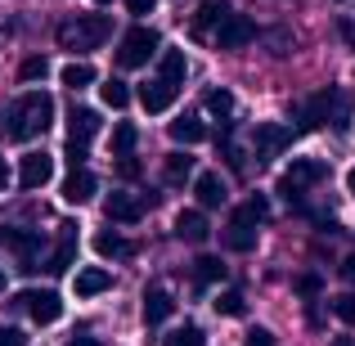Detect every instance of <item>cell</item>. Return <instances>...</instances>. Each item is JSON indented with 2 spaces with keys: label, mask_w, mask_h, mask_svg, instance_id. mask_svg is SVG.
Wrapping results in <instances>:
<instances>
[{
  "label": "cell",
  "mask_w": 355,
  "mask_h": 346,
  "mask_svg": "<svg viewBox=\"0 0 355 346\" xmlns=\"http://www.w3.org/2000/svg\"><path fill=\"white\" fill-rule=\"evenodd\" d=\"M0 117H5V121H0V130H5L9 139H18V144H27V139H36V135L50 130L54 99L45 95V90H27V95H18Z\"/></svg>",
  "instance_id": "6da1fadb"
},
{
  "label": "cell",
  "mask_w": 355,
  "mask_h": 346,
  "mask_svg": "<svg viewBox=\"0 0 355 346\" xmlns=\"http://www.w3.org/2000/svg\"><path fill=\"white\" fill-rule=\"evenodd\" d=\"M351 193H355V171H351Z\"/></svg>",
  "instance_id": "7dc6e473"
},
{
  "label": "cell",
  "mask_w": 355,
  "mask_h": 346,
  "mask_svg": "<svg viewBox=\"0 0 355 346\" xmlns=\"http://www.w3.org/2000/svg\"><path fill=\"white\" fill-rule=\"evenodd\" d=\"M216 315H225V320H239V315H248V297H243L239 288H225V293L216 297Z\"/></svg>",
  "instance_id": "83f0119b"
},
{
  "label": "cell",
  "mask_w": 355,
  "mask_h": 346,
  "mask_svg": "<svg viewBox=\"0 0 355 346\" xmlns=\"http://www.w3.org/2000/svg\"><path fill=\"white\" fill-rule=\"evenodd\" d=\"M175 95H180V90L166 86L162 77H153V81H144V86H139V104H144V113H166V108L175 104Z\"/></svg>",
  "instance_id": "ac0fdd59"
},
{
  "label": "cell",
  "mask_w": 355,
  "mask_h": 346,
  "mask_svg": "<svg viewBox=\"0 0 355 346\" xmlns=\"http://www.w3.org/2000/svg\"><path fill=\"white\" fill-rule=\"evenodd\" d=\"M153 5H157V0H126L130 14H153Z\"/></svg>",
  "instance_id": "60d3db41"
},
{
  "label": "cell",
  "mask_w": 355,
  "mask_h": 346,
  "mask_svg": "<svg viewBox=\"0 0 355 346\" xmlns=\"http://www.w3.org/2000/svg\"><path fill=\"white\" fill-rule=\"evenodd\" d=\"M207 234H211V225H207V216H202V211H180V216H175V239H184V243H207Z\"/></svg>",
  "instance_id": "44dd1931"
},
{
  "label": "cell",
  "mask_w": 355,
  "mask_h": 346,
  "mask_svg": "<svg viewBox=\"0 0 355 346\" xmlns=\"http://www.w3.org/2000/svg\"><path fill=\"white\" fill-rule=\"evenodd\" d=\"M347 117H351V104H347V95H342L338 86H324V90H315L311 99L302 104V126L306 130H315V126H347Z\"/></svg>",
  "instance_id": "277c9868"
},
{
  "label": "cell",
  "mask_w": 355,
  "mask_h": 346,
  "mask_svg": "<svg viewBox=\"0 0 355 346\" xmlns=\"http://www.w3.org/2000/svg\"><path fill=\"white\" fill-rule=\"evenodd\" d=\"M54 180V157L50 153H23L18 162V184L23 189H45Z\"/></svg>",
  "instance_id": "30bf717a"
},
{
  "label": "cell",
  "mask_w": 355,
  "mask_h": 346,
  "mask_svg": "<svg viewBox=\"0 0 355 346\" xmlns=\"http://www.w3.org/2000/svg\"><path fill=\"white\" fill-rule=\"evenodd\" d=\"M270 216V202H266V193H252L248 202L230 216V225H225V248L230 252H252L257 248V225Z\"/></svg>",
  "instance_id": "3957f363"
},
{
  "label": "cell",
  "mask_w": 355,
  "mask_h": 346,
  "mask_svg": "<svg viewBox=\"0 0 355 346\" xmlns=\"http://www.w3.org/2000/svg\"><path fill=\"white\" fill-rule=\"evenodd\" d=\"M9 189V166H5V157H0V193Z\"/></svg>",
  "instance_id": "7bdbcfd3"
},
{
  "label": "cell",
  "mask_w": 355,
  "mask_h": 346,
  "mask_svg": "<svg viewBox=\"0 0 355 346\" xmlns=\"http://www.w3.org/2000/svg\"><path fill=\"white\" fill-rule=\"evenodd\" d=\"M225 18H230V5H225V0H202V5L193 9V36L220 32V27H225Z\"/></svg>",
  "instance_id": "9a60e30c"
},
{
  "label": "cell",
  "mask_w": 355,
  "mask_h": 346,
  "mask_svg": "<svg viewBox=\"0 0 355 346\" xmlns=\"http://www.w3.org/2000/svg\"><path fill=\"white\" fill-rule=\"evenodd\" d=\"M117 175H121V180H135V175H139V162H135V157H121V162H117Z\"/></svg>",
  "instance_id": "f35d334b"
},
{
  "label": "cell",
  "mask_w": 355,
  "mask_h": 346,
  "mask_svg": "<svg viewBox=\"0 0 355 346\" xmlns=\"http://www.w3.org/2000/svg\"><path fill=\"white\" fill-rule=\"evenodd\" d=\"M68 166H72V171H81V166H86V148L68 144Z\"/></svg>",
  "instance_id": "ab89813d"
},
{
  "label": "cell",
  "mask_w": 355,
  "mask_h": 346,
  "mask_svg": "<svg viewBox=\"0 0 355 346\" xmlns=\"http://www.w3.org/2000/svg\"><path fill=\"white\" fill-rule=\"evenodd\" d=\"M135 139H139V130L130 126V121H117V126H113V153H117V157H130Z\"/></svg>",
  "instance_id": "f546056e"
},
{
  "label": "cell",
  "mask_w": 355,
  "mask_h": 346,
  "mask_svg": "<svg viewBox=\"0 0 355 346\" xmlns=\"http://www.w3.org/2000/svg\"><path fill=\"white\" fill-rule=\"evenodd\" d=\"M72 261H77V234H72V225H63L59 234V248H54V257H50V275H68L72 270Z\"/></svg>",
  "instance_id": "ffe728a7"
},
{
  "label": "cell",
  "mask_w": 355,
  "mask_h": 346,
  "mask_svg": "<svg viewBox=\"0 0 355 346\" xmlns=\"http://www.w3.org/2000/svg\"><path fill=\"white\" fill-rule=\"evenodd\" d=\"M333 315H338L342 324H355V297H338V302H333Z\"/></svg>",
  "instance_id": "e575fe53"
},
{
  "label": "cell",
  "mask_w": 355,
  "mask_h": 346,
  "mask_svg": "<svg viewBox=\"0 0 355 346\" xmlns=\"http://www.w3.org/2000/svg\"><path fill=\"white\" fill-rule=\"evenodd\" d=\"M252 36H257V23H252V18H243V14H230L225 27L216 32V45H220V50H239V45H248Z\"/></svg>",
  "instance_id": "e0dca14e"
},
{
  "label": "cell",
  "mask_w": 355,
  "mask_h": 346,
  "mask_svg": "<svg viewBox=\"0 0 355 346\" xmlns=\"http://www.w3.org/2000/svg\"><path fill=\"white\" fill-rule=\"evenodd\" d=\"M184 72H189V63H184V50H162V72H157V77H162L166 86L180 90V86H184Z\"/></svg>",
  "instance_id": "603a6c76"
},
{
  "label": "cell",
  "mask_w": 355,
  "mask_h": 346,
  "mask_svg": "<svg viewBox=\"0 0 355 346\" xmlns=\"http://www.w3.org/2000/svg\"><path fill=\"white\" fill-rule=\"evenodd\" d=\"M95 252L104 261H117V257H130V243L121 239V234H108V230H99L95 234Z\"/></svg>",
  "instance_id": "4316f807"
},
{
  "label": "cell",
  "mask_w": 355,
  "mask_h": 346,
  "mask_svg": "<svg viewBox=\"0 0 355 346\" xmlns=\"http://www.w3.org/2000/svg\"><path fill=\"white\" fill-rule=\"evenodd\" d=\"M45 72H50V63H45L41 54H32V59L18 63V81H45Z\"/></svg>",
  "instance_id": "d6a6232c"
},
{
  "label": "cell",
  "mask_w": 355,
  "mask_h": 346,
  "mask_svg": "<svg viewBox=\"0 0 355 346\" xmlns=\"http://www.w3.org/2000/svg\"><path fill=\"white\" fill-rule=\"evenodd\" d=\"M72 288H77V297H99V293L113 288V275H108L104 266H86V270H77Z\"/></svg>",
  "instance_id": "d6986e66"
},
{
  "label": "cell",
  "mask_w": 355,
  "mask_h": 346,
  "mask_svg": "<svg viewBox=\"0 0 355 346\" xmlns=\"http://www.w3.org/2000/svg\"><path fill=\"white\" fill-rule=\"evenodd\" d=\"M54 36H59L63 50L86 54V50H99V45L113 36V23H108L104 14H77V18H68V23H59Z\"/></svg>",
  "instance_id": "7a4b0ae2"
},
{
  "label": "cell",
  "mask_w": 355,
  "mask_h": 346,
  "mask_svg": "<svg viewBox=\"0 0 355 346\" xmlns=\"http://www.w3.org/2000/svg\"><path fill=\"white\" fill-rule=\"evenodd\" d=\"M95 189H99V180H95V171H68V180H63V202L68 207H86L90 198H95Z\"/></svg>",
  "instance_id": "5bb4252c"
},
{
  "label": "cell",
  "mask_w": 355,
  "mask_h": 346,
  "mask_svg": "<svg viewBox=\"0 0 355 346\" xmlns=\"http://www.w3.org/2000/svg\"><path fill=\"white\" fill-rule=\"evenodd\" d=\"M0 293H5V270H0Z\"/></svg>",
  "instance_id": "bcb514c9"
},
{
  "label": "cell",
  "mask_w": 355,
  "mask_h": 346,
  "mask_svg": "<svg viewBox=\"0 0 355 346\" xmlns=\"http://www.w3.org/2000/svg\"><path fill=\"white\" fill-rule=\"evenodd\" d=\"M59 81L68 90H86V86H95V68H90V63H81V59H72L68 68L59 72Z\"/></svg>",
  "instance_id": "d4e9b609"
},
{
  "label": "cell",
  "mask_w": 355,
  "mask_h": 346,
  "mask_svg": "<svg viewBox=\"0 0 355 346\" xmlns=\"http://www.w3.org/2000/svg\"><path fill=\"white\" fill-rule=\"evenodd\" d=\"M220 279H225V261H220V257H198V261H193V284H198V288L220 284Z\"/></svg>",
  "instance_id": "cb8c5ba5"
},
{
  "label": "cell",
  "mask_w": 355,
  "mask_h": 346,
  "mask_svg": "<svg viewBox=\"0 0 355 346\" xmlns=\"http://www.w3.org/2000/svg\"><path fill=\"white\" fill-rule=\"evenodd\" d=\"M0 248H5L9 257H18V270L32 275L36 270V252H41V234L23 230V225H0Z\"/></svg>",
  "instance_id": "52a82bcc"
},
{
  "label": "cell",
  "mask_w": 355,
  "mask_h": 346,
  "mask_svg": "<svg viewBox=\"0 0 355 346\" xmlns=\"http://www.w3.org/2000/svg\"><path fill=\"white\" fill-rule=\"evenodd\" d=\"M171 311H175L171 293H166L162 284H148V288H144V306H139V315H144V324L153 329V324H162V320H166Z\"/></svg>",
  "instance_id": "2e32d148"
},
{
  "label": "cell",
  "mask_w": 355,
  "mask_h": 346,
  "mask_svg": "<svg viewBox=\"0 0 355 346\" xmlns=\"http://www.w3.org/2000/svg\"><path fill=\"white\" fill-rule=\"evenodd\" d=\"M324 180H329V162L324 157H293V166L279 175V193L288 202H297L311 184H324Z\"/></svg>",
  "instance_id": "8992f818"
},
{
  "label": "cell",
  "mask_w": 355,
  "mask_h": 346,
  "mask_svg": "<svg viewBox=\"0 0 355 346\" xmlns=\"http://www.w3.org/2000/svg\"><path fill=\"white\" fill-rule=\"evenodd\" d=\"M171 139L175 144H202V139H207V126H202L193 113H184V117L171 121Z\"/></svg>",
  "instance_id": "7402d4cb"
},
{
  "label": "cell",
  "mask_w": 355,
  "mask_h": 346,
  "mask_svg": "<svg viewBox=\"0 0 355 346\" xmlns=\"http://www.w3.org/2000/svg\"><path fill=\"white\" fill-rule=\"evenodd\" d=\"M0 346H27L23 329H0Z\"/></svg>",
  "instance_id": "d590c367"
},
{
  "label": "cell",
  "mask_w": 355,
  "mask_h": 346,
  "mask_svg": "<svg viewBox=\"0 0 355 346\" xmlns=\"http://www.w3.org/2000/svg\"><path fill=\"white\" fill-rule=\"evenodd\" d=\"M99 99H104L108 108H126L130 104V90H126V81H117V77H108L104 86H99Z\"/></svg>",
  "instance_id": "f1b7e54d"
},
{
  "label": "cell",
  "mask_w": 355,
  "mask_h": 346,
  "mask_svg": "<svg viewBox=\"0 0 355 346\" xmlns=\"http://www.w3.org/2000/svg\"><path fill=\"white\" fill-rule=\"evenodd\" d=\"M193 198H198V211H211V207H225L230 189L216 171H202V175H193Z\"/></svg>",
  "instance_id": "7c38bea8"
},
{
  "label": "cell",
  "mask_w": 355,
  "mask_h": 346,
  "mask_svg": "<svg viewBox=\"0 0 355 346\" xmlns=\"http://www.w3.org/2000/svg\"><path fill=\"white\" fill-rule=\"evenodd\" d=\"M68 346H104V342H99V338H72Z\"/></svg>",
  "instance_id": "ee69618b"
},
{
  "label": "cell",
  "mask_w": 355,
  "mask_h": 346,
  "mask_svg": "<svg viewBox=\"0 0 355 346\" xmlns=\"http://www.w3.org/2000/svg\"><path fill=\"white\" fill-rule=\"evenodd\" d=\"M333 346H355V342L351 338H333Z\"/></svg>",
  "instance_id": "f6af8a7d"
},
{
  "label": "cell",
  "mask_w": 355,
  "mask_h": 346,
  "mask_svg": "<svg viewBox=\"0 0 355 346\" xmlns=\"http://www.w3.org/2000/svg\"><path fill=\"white\" fill-rule=\"evenodd\" d=\"M162 175H166V184H184V180L193 175V157H189V153H166Z\"/></svg>",
  "instance_id": "484cf974"
},
{
  "label": "cell",
  "mask_w": 355,
  "mask_h": 346,
  "mask_svg": "<svg viewBox=\"0 0 355 346\" xmlns=\"http://www.w3.org/2000/svg\"><path fill=\"white\" fill-rule=\"evenodd\" d=\"M14 306H23L36 324H54L63 315V302H59V293H54V288H27V293H18Z\"/></svg>",
  "instance_id": "ba28073f"
},
{
  "label": "cell",
  "mask_w": 355,
  "mask_h": 346,
  "mask_svg": "<svg viewBox=\"0 0 355 346\" xmlns=\"http://www.w3.org/2000/svg\"><path fill=\"white\" fill-rule=\"evenodd\" d=\"M207 113L211 117H234V95H230V90H207Z\"/></svg>",
  "instance_id": "4dcf8cb0"
},
{
  "label": "cell",
  "mask_w": 355,
  "mask_h": 346,
  "mask_svg": "<svg viewBox=\"0 0 355 346\" xmlns=\"http://www.w3.org/2000/svg\"><path fill=\"white\" fill-rule=\"evenodd\" d=\"M144 207H153V198H130V193H108L104 202V216L117 220V225H135L144 216Z\"/></svg>",
  "instance_id": "8fae6325"
},
{
  "label": "cell",
  "mask_w": 355,
  "mask_h": 346,
  "mask_svg": "<svg viewBox=\"0 0 355 346\" xmlns=\"http://www.w3.org/2000/svg\"><path fill=\"white\" fill-rule=\"evenodd\" d=\"M157 50H162V36H157L153 27L135 23L130 32H121V41H117V68L135 72V68H144V63L153 59Z\"/></svg>",
  "instance_id": "5b68a950"
},
{
  "label": "cell",
  "mask_w": 355,
  "mask_h": 346,
  "mask_svg": "<svg viewBox=\"0 0 355 346\" xmlns=\"http://www.w3.org/2000/svg\"><path fill=\"white\" fill-rule=\"evenodd\" d=\"M338 270H342V279H351V284H355V252H351V257H347V261H342V266H338Z\"/></svg>",
  "instance_id": "b9f144b4"
},
{
  "label": "cell",
  "mask_w": 355,
  "mask_h": 346,
  "mask_svg": "<svg viewBox=\"0 0 355 346\" xmlns=\"http://www.w3.org/2000/svg\"><path fill=\"white\" fill-rule=\"evenodd\" d=\"M243 346H275V333L257 324V329H248V333H243Z\"/></svg>",
  "instance_id": "836d02e7"
},
{
  "label": "cell",
  "mask_w": 355,
  "mask_h": 346,
  "mask_svg": "<svg viewBox=\"0 0 355 346\" xmlns=\"http://www.w3.org/2000/svg\"><path fill=\"white\" fill-rule=\"evenodd\" d=\"M99 5H108V0H99Z\"/></svg>",
  "instance_id": "c3c4849f"
},
{
  "label": "cell",
  "mask_w": 355,
  "mask_h": 346,
  "mask_svg": "<svg viewBox=\"0 0 355 346\" xmlns=\"http://www.w3.org/2000/svg\"><path fill=\"white\" fill-rule=\"evenodd\" d=\"M99 126H104V121H99L95 108H72V113H68V144L86 148L90 139L99 135Z\"/></svg>",
  "instance_id": "4fadbf2b"
},
{
  "label": "cell",
  "mask_w": 355,
  "mask_h": 346,
  "mask_svg": "<svg viewBox=\"0 0 355 346\" xmlns=\"http://www.w3.org/2000/svg\"><path fill=\"white\" fill-rule=\"evenodd\" d=\"M166 346H207V338H202L198 324H184V329H175L171 338H166Z\"/></svg>",
  "instance_id": "1f68e13d"
},
{
  "label": "cell",
  "mask_w": 355,
  "mask_h": 346,
  "mask_svg": "<svg viewBox=\"0 0 355 346\" xmlns=\"http://www.w3.org/2000/svg\"><path fill=\"white\" fill-rule=\"evenodd\" d=\"M338 36L355 50V18H338Z\"/></svg>",
  "instance_id": "74e56055"
},
{
  "label": "cell",
  "mask_w": 355,
  "mask_h": 346,
  "mask_svg": "<svg viewBox=\"0 0 355 346\" xmlns=\"http://www.w3.org/2000/svg\"><path fill=\"white\" fill-rule=\"evenodd\" d=\"M252 139H257V162H275V157L293 144V130L279 126V121H261Z\"/></svg>",
  "instance_id": "9c48e42d"
},
{
  "label": "cell",
  "mask_w": 355,
  "mask_h": 346,
  "mask_svg": "<svg viewBox=\"0 0 355 346\" xmlns=\"http://www.w3.org/2000/svg\"><path fill=\"white\" fill-rule=\"evenodd\" d=\"M297 293H302V297H315V293H320V275H302V279H297Z\"/></svg>",
  "instance_id": "8d00e7d4"
}]
</instances>
